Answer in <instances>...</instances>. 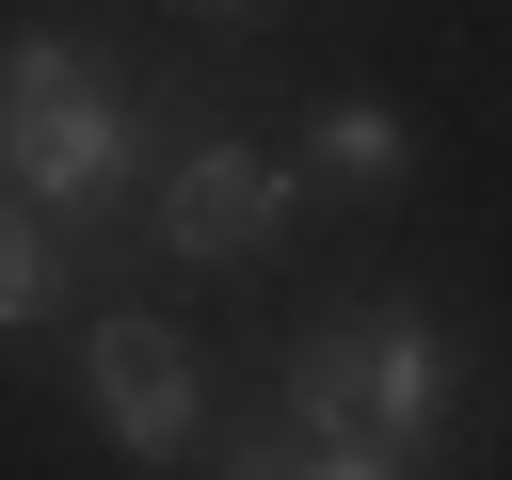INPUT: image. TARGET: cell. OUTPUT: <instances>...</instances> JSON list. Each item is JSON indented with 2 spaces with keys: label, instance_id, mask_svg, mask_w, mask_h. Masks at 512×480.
Wrapping results in <instances>:
<instances>
[{
  "label": "cell",
  "instance_id": "3957f363",
  "mask_svg": "<svg viewBox=\"0 0 512 480\" xmlns=\"http://www.w3.org/2000/svg\"><path fill=\"white\" fill-rule=\"evenodd\" d=\"M80 416H96L128 464H192V432H208V368H192V336L144 320V304H96V320H80Z\"/></svg>",
  "mask_w": 512,
  "mask_h": 480
},
{
  "label": "cell",
  "instance_id": "ba28073f",
  "mask_svg": "<svg viewBox=\"0 0 512 480\" xmlns=\"http://www.w3.org/2000/svg\"><path fill=\"white\" fill-rule=\"evenodd\" d=\"M192 16H272V0H192Z\"/></svg>",
  "mask_w": 512,
  "mask_h": 480
},
{
  "label": "cell",
  "instance_id": "7a4b0ae2",
  "mask_svg": "<svg viewBox=\"0 0 512 480\" xmlns=\"http://www.w3.org/2000/svg\"><path fill=\"white\" fill-rule=\"evenodd\" d=\"M144 224H160V256H192V272H256L288 224H304V176L288 160H256V144H176L160 176H144Z\"/></svg>",
  "mask_w": 512,
  "mask_h": 480
},
{
  "label": "cell",
  "instance_id": "52a82bcc",
  "mask_svg": "<svg viewBox=\"0 0 512 480\" xmlns=\"http://www.w3.org/2000/svg\"><path fill=\"white\" fill-rule=\"evenodd\" d=\"M288 480H432V464H400V448L352 432V448H288Z\"/></svg>",
  "mask_w": 512,
  "mask_h": 480
},
{
  "label": "cell",
  "instance_id": "5b68a950",
  "mask_svg": "<svg viewBox=\"0 0 512 480\" xmlns=\"http://www.w3.org/2000/svg\"><path fill=\"white\" fill-rule=\"evenodd\" d=\"M304 192H352V208H384L400 176H416V128L384 112V96H320L304 112V160H288Z\"/></svg>",
  "mask_w": 512,
  "mask_h": 480
},
{
  "label": "cell",
  "instance_id": "8992f818",
  "mask_svg": "<svg viewBox=\"0 0 512 480\" xmlns=\"http://www.w3.org/2000/svg\"><path fill=\"white\" fill-rule=\"evenodd\" d=\"M48 304H64V240H48V224L0 192V336H32Z\"/></svg>",
  "mask_w": 512,
  "mask_h": 480
},
{
  "label": "cell",
  "instance_id": "6da1fadb",
  "mask_svg": "<svg viewBox=\"0 0 512 480\" xmlns=\"http://www.w3.org/2000/svg\"><path fill=\"white\" fill-rule=\"evenodd\" d=\"M192 112H208V80H112L64 32H0V192L64 256L144 208V176L192 144Z\"/></svg>",
  "mask_w": 512,
  "mask_h": 480
},
{
  "label": "cell",
  "instance_id": "277c9868",
  "mask_svg": "<svg viewBox=\"0 0 512 480\" xmlns=\"http://www.w3.org/2000/svg\"><path fill=\"white\" fill-rule=\"evenodd\" d=\"M352 432L400 448V464H432V448L464 432V352H448V320H416V304L352 320Z\"/></svg>",
  "mask_w": 512,
  "mask_h": 480
}]
</instances>
